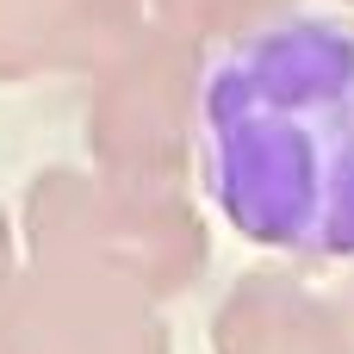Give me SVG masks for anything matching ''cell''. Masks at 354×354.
Wrapping results in <instances>:
<instances>
[{
  "label": "cell",
  "instance_id": "obj_1",
  "mask_svg": "<svg viewBox=\"0 0 354 354\" xmlns=\"http://www.w3.org/2000/svg\"><path fill=\"white\" fill-rule=\"evenodd\" d=\"M348 6H354V0H348Z\"/></svg>",
  "mask_w": 354,
  "mask_h": 354
}]
</instances>
